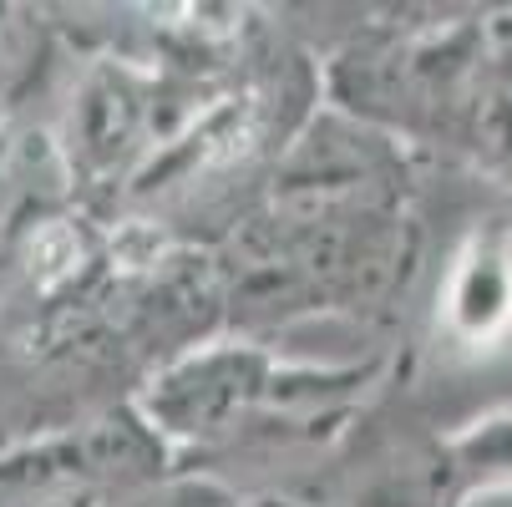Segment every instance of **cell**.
I'll return each instance as SVG.
<instances>
[{"instance_id": "cell-1", "label": "cell", "mask_w": 512, "mask_h": 507, "mask_svg": "<svg viewBox=\"0 0 512 507\" xmlns=\"http://www.w3.org/2000/svg\"><path fill=\"white\" fill-rule=\"evenodd\" d=\"M31 259L41 264V279H61L71 264L82 259V244H77V234H71L66 224H51L46 234H36V244H31Z\"/></svg>"}, {"instance_id": "cell-2", "label": "cell", "mask_w": 512, "mask_h": 507, "mask_svg": "<svg viewBox=\"0 0 512 507\" xmlns=\"http://www.w3.org/2000/svg\"><path fill=\"white\" fill-rule=\"evenodd\" d=\"M148 244H153V239H148V229H132V234H127V239H122L117 249H122V254L132 259V264H142V249H148Z\"/></svg>"}]
</instances>
